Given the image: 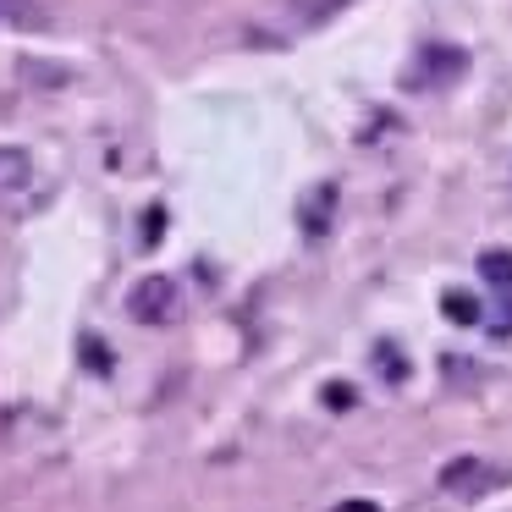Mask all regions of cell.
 Instances as JSON below:
<instances>
[{"instance_id": "obj_2", "label": "cell", "mask_w": 512, "mask_h": 512, "mask_svg": "<svg viewBox=\"0 0 512 512\" xmlns=\"http://www.w3.org/2000/svg\"><path fill=\"white\" fill-rule=\"evenodd\" d=\"M512 474H501L490 457H474V452H463V457H452V463H441V474H435V485L446 490L452 501H479L485 490H496V485H507Z\"/></svg>"}, {"instance_id": "obj_7", "label": "cell", "mask_w": 512, "mask_h": 512, "mask_svg": "<svg viewBox=\"0 0 512 512\" xmlns=\"http://www.w3.org/2000/svg\"><path fill=\"white\" fill-rule=\"evenodd\" d=\"M0 28L34 34V28H45V6L39 0H0Z\"/></svg>"}, {"instance_id": "obj_10", "label": "cell", "mask_w": 512, "mask_h": 512, "mask_svg": "<svg viewBox=\"0 0 512 512\" xmlns=\"http://www.w3.org/2000/svg\"><path fill=\"white\" fill-rule=\"evenodd\" d=\"M375 364H380V380H386V386H402V375H408V358L397 353V342H375Z\"/></svg>"}, {"instance_id": "obj_6", "label": "cell", "mask_w": 512, "mask_h": 512, "mask_svg": "<svg viewBox=\"0 0 512 512\" xmlns=\"http://www.w3.org/2000/svg\"><path fill=\"white\" fill-rule=\"evenodd\" d=\"M331 215H336V188H314L309 199H303V210H298L303 237H320L325 226H331Z\"/></svg>"}, {"instance_id": "obj_12", "label": "cell", "mask_w": 512, "mask_h": 512, "mask_svg": "<svg viewBox=\"0 0 512 512\" xmlns=\"http://www.w3.org/2000/svg\"><path fill=\"white\" fill-rule=\"evenodd\" d=\"M490 331H501V336H512V303H507V309H501V314H496V325H490Z\"/></svg>"}, {"instance_id": "obj_13", "label": "cell", "mask_w": 512, "mask_h": 512, "mask_svg": "<svg viewBox=\"0 0 512 512\" xmlns=\"http://www.w3.org/2000/svg\"><path fill=\"white\" fill-rule=\"evenodd\" d=\"M336 512H380V507H375V501H342Z\"/></svg>"}, {"instance_id": "obj_5", "label": "cell", "mask_w": 512, "mask_h": 512, "mask_svg": "<svg viewBox=\"0 0 512 512\" xmlns=\"http://www.w3.org/2000/svg\"><path fill=\"white\" fill-rule=\"evenodd\" d=\"M457 72H463V50H446V45H424L419 67L408 72L413 89H441V83H452Z\"/></svg>"}, {"instance_id": "obj_1", "label": "cell", "mask_w": 512, "mask_h": 512, "mask_svg": "<svg viewBox=\"0 0 512 512\" xmlns=\"http://www.w3.org/2000/svg\"><path fill=\"white\" fill-rule=\"evenodd\" d=\"M336 12H347V0H276L265 17V39L270 45H287V39H303L314 28H325Z\"/></svg>"}, {"instance_id": "obj_8", "label": "cell", "mask_w": 512, "mask_h": 512, "mask_svg": "<svg viewBox=\"0 0 512 512\" xmlns=\"http://www.w3.org/2000/svg\"><path fill=\"white\" fill-rule=\"evenodd\" d=\"M479 281H490L496 292H512V254L507 248H485L479 254Z\"/></svg>"}, {"instance_id": "obj_11", "label": "cell", "mask_w": 512, "mask_h": 512, "mask_svg": "<svg viewBox=\"0 0 512 512\" xmlns=\"http://www.w3.org/2000/svg\"><path fill=\"white\" fill-rule=\"evenodd\" d=\"M325 402H331L336 413H347V408L358 402V391H353V386H342V380H331V386H325Z\"/></svg>"}, {"instance_id": "obj_9", "label": "cell", "mask_w": 512, "mask_h": 512, "mask_svg": "<svg viewBox=\"0 0 512 512\" xmlns=\"http://www.w3.org/2000/svg\"><path fill=\"white\" fill-rule=\"evenodd\" d=\"M441 314H446L452 325H479V298H474V292H446V298H441Z\"/></svg>"}, {"instance_id": "obj_4", "label": "cell", "mask_w": 512, "mask_h": 512, "mask_svg": "<svg viewBox=\"0 0 512 512\" xmlns=\"http://www.w3.org/2000/svg\"><path fill=\"white\" fill-rule=\"evenodd\" d=\"M34 182H39L34 160H28L17 144H0V210L6 215L28 210V204H34Z\"/></svg>"}, {"instance_id": "obj_3", "label": "cell", "mask_w": 512, "mask_h": 512, "mask_svg": "<svg viewBox=\"0 0 512 512\" xmlns=\"http://www.w3.org/2000/svg\"><path fill=\"white\" fill-rule=\"evenodd\" d=\"M127 314H133L138 325H171L182 314V287L171 276H144L127 292Z\"/></svg>"}]
</instances>
